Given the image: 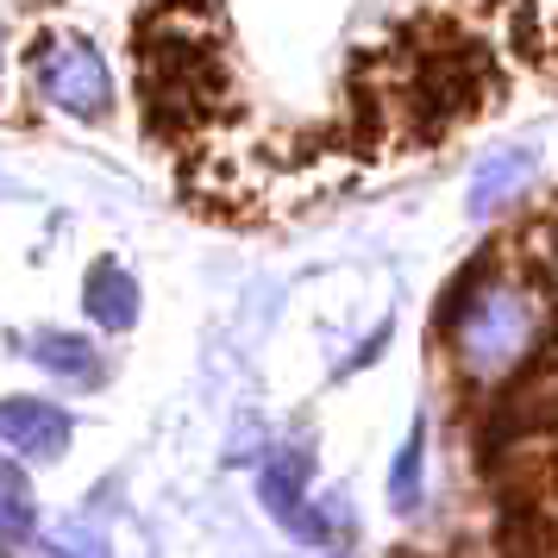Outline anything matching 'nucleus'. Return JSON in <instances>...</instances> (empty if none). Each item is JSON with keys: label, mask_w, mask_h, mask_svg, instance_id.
Returning <instances> with one entry per match:
<instances>
[{"label": "nucleus", "mask_w": 558, "mask_h": 558, "mask_svg": "<svg viewBox=\"0 0 558 558\" xmlns=\"http://www.w3.org/2000/svg\"><path fill=\"white\" fill-rule=\"evenodd\" d=\"M553 332V289L533 264L483 257L439 302V345L446 371L464 396H508L533 371Z\"/></svg>", "instance_id": "nucleus-1"}, {"label": "nucleus", "mask_w": 558, "mask_h": 558, "mask_svg": "<svg viewBox=\"0 0 558 558\" xmlns=\"http://www.w3.org/2000/svg\"><path fill=\"white\" fill-rule=\"evenodd\" d=\"M26 76H32V101L57 113V120L95 126V120L113 113V70L76 32H45L26 51Z\"/></svg>", "instance_id": "nucleus-2"}, {"label": "nucleus", "mask_w": 558, "mask_h": 558, "mask_svg": "<svg viewBox=\"0 0 558 558\" xmlns=\"http://www.w3.org/2000/svg\"><path fill=\"white\" fill-rule=\"evenodd\" d=\"M0 446H13L26 458H57L70 446V414L38 402V396H7L0 402Z\"/></svg>", "instance_id": "nucleus-3"}, {"label": "nucleus", "mask_w": 558, "mask_h": 558, "mask_svg": "<svg viewBox=\"0 0 558 558\" xmlns=\"http://www.w3.org/2000/svg\"><path fill=\"white\" fill-rule=\"evenodd\" d=\"M82 307H88L95 327L126 332L132 320H138V282H132V270H120V264H95L88 282H82Z\"/></svg>", "instance_id": "nucleus-4"}, {"label": "nucleus", "mask_w": 558, "mask_h": 558, "mask_svg": "<svg viewBox=\"0 0 558 558\" xmlns=\"http://www.w3.org/2000/svg\"><path fill=\"white\" fill-rule=\"evenodd\" d=\"M533 182V157L527 151H496L477 163V177H471V214L477 220H489L496 207L521 202V189Z\"/></svg>", "instance_id": "nucleus-5"}, {"label": "nucleus", "mask_w": 558, "mask_h": 558, "mask_svg": "<svg viewBox=\"0 0 558 558\" xmlns=\"http://www.w3.org/2000/svg\"><path fill=\"white\" fill-rule=\"evenodd\" d=\"M32 364H45L51 377H70V383H88L95 371H101V357H95V339H82V332H63V327L32 332Z\"/></svg>", "instance_id": "nucleus-6"}, {"label": "nucleus", "mask_w": 558, "mask_h": 558, "mask_svg": "<svg viewBox=\"0 0 558 558\" xmlns=\"http://www.w3.org/2000/svg\"><path fill=\"white\" fill-rule=\"evenodd\" d=\"M32 527V489L13 464H0V539H20Z\"/></svg>", "instance_id": "nucleus-7"}, {"label": "nucleus", "mask_w": 558, "mask_h": 558, "mask_svg": "<svg viewBox=\"0 0 558 558\" xmlns=\"http://www.w3.org/2000/svg\"><path fill=\"white\" fill-rule=\"evenodd\" d=\"M421 452H427V439H421V433H408L402 458H396V471H389V502L402 508V514L421 502Z\"/></svg>", "instance_id": "nucleus-8"}, {"label": "nucleus", "mask_w": 558, "mask_h": 558, "mask_svg": "<svg viewBox=\"0 0 558 558\" xmlns=\"http://www.w3.org/2000/svg\"><path fill=\"white\" fill-rule=\"evenodd\" d=\"M0 76H7V26H0Z\"/></svg>", "instance_id": "nucleus-9"}]
</instances>
